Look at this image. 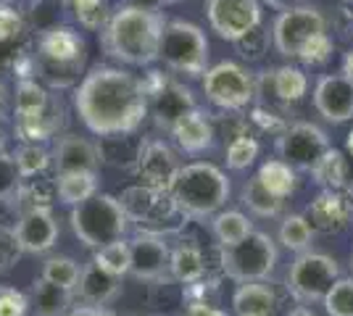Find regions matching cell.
<instances>
[{
  "label": "cell",
  "mask_w": 353,
  "mask_h": 316,
  "mask_svg": "<svg viewBox=\"0 0 353 316\" xmlns=\"http://www.w3.org/2000/svg\"><path fill=\"white\" fill-rule=\"evenodd\" d=\"M172 137L185 153H203L214 145V127L206 114L192 108L172 127Z\"/></svg>",
  "instance_id": "21"
},
{
  "label": "cell",
  "mask_w": 353,
  "mask_h": 316,
  "mask_svg": "<svg viewBox=\"0 0 353 316\" xmlns=\"http://www.w3.org/2000/svg\"><path fill=\"white\" fill-rule=\"evenodd\" d=\"M0 274H3V264H0Z\"/></svg>",
  "instance_id": "56"
},
{
  "label": "cell",
  "mask_w": 353,
  "mask_h": 316,
  "mask_svg": "<svg viewBox=\"0 0 353 316\" xmlns=\"http://www.w3.org/2000/svg\"><path fill=\"white\" fill-rule=\"evenodd\" d=\"M163 27L166 19L159 11L121 6L111 14L103 30L105 53L127 66H153L161 59Z\"/></svg>",
  "instance_id": "2"
},
{
  "label": "cell",
  "mask_w": 353,
  "mask_h": 316,
  "mask_svg": "<svg viewBox=\"0 0 353 316\" xmlns=\"http://www.w3.org/2000/svg\"><path fill=\"white\" fill-rule=\"evenodd\" d=\"M206 271V264H203V251L195 245V242H179L174 251H172V258H169V274L172 280L182 282V285H195Z\"/></svg>",
  "instance_id": "25"
},
{
  "label": "cell",
  "mask_w": 353,
  "mask_h": 316,
  "mask_svg": "<svg viewBox=\"0 0 353 316\" xmlns=\"http://www.w3.org/2000/svg\"><path fill=\"white\" fill-rule=\"evenodd\" d=\"M259 182L264 185L266 190L272 193L274 198L285 200L288 196H293L295 190V169L288 166L280 158H272V161H264L261 169H259Z\"/></svg>",
  "instance_id": "30"
},
{
  "label": "cell",
  "mask_w": 353,
  "mask_h": 316,
  "mask_svg": "<svg viewBox=\"0 0 353 316\" xmlns=\"http://www.w3.org/2000/svg\"><path fill=\"white\" fill-rule=\"evenodd\" d=\"M130 253H132V266L130 274L140 282H169V258L172 251L161 235L140 232L130 240Z\"/></svg>",
  "instance_id": "14"
},
{
  "label": "cell",
  "mask_w": 353,
  "mask_h": 316,
  "mask_svg": "<svg viewBox=\"0 0 353 316\" xmlns=\"http://www.w3.org/2000/svg\"><path fill=\"white\" fill-rule=\"evenodd\" d=\"M277 308V295L266 282L237 285L232 293V311L235 316H272Z\"/></svg>",
  "instance_id": "22"
},
{
  "label": "cell",
  "mask_w": 353,
  "mask_h": 316,
  "mask_svg": "<svg viewBox=\"0 0 353 316\" xmlns=\"http://www.w3.org/2000/svg\"><path fill=\"white\" fill-rule=\"evenodd\" d=\"M137 174L143 177V185L169 196L176 174H179V161L176 153L163 143V140H143L137 148Z\"/></svg>",
  "instance_id": "13"
},
{
  "label": "cell",
  "mask_w": 353,
  "mask_h": 316,
  "mask_svg": "<svg viewBox=\"0 0 353 316\" xmlns=\"http://www.w3.org/2000/svg\"><path fill=\"white\" fill-rule=\"evenodd\" d=\"M208 45L206 32L198 24L185 21V19H172L166 21L161 37V59L172 72L188 76H198L208 72Z\"/></svg>",
  "instance_id": "6"
},
{
  "label": "cell",
  "mask_w": 353,
  "mask_h": 316,
  "mask_svg": "<svg viewBox=\"0 0 353 316\" xmlns=\"http://www.w3.org/2000/svg\"><path fill=\"white\" fill-rule=\"evenodd\" d=\"M272 90L274 95L285 101V103H295V101H301L306 90H309V79L306 74L298 69V66H277L272 74Z\"/></svg>",
  "instance_id": "32"
},
{
  "label": "cell",
  "mask_w": 353,
  "mask_h": 316,
  "mask_svg": "<svg viewBox=\"0 0 353 316\" xmlns=\"http://www.w3.org/2000/svg\"><path fill=\"white\" fill-rule=\"evenodd\" d=\"M343 3H351V6H353V0H343Z\"/></svg>",
  "instance_id": "54"
},
{
  "label": "cell",
  "mask_w": 353,
  "mask_h": 316,
  "mask_svg": "<svg viewBox=\"0 0 353 316\" xmlns=\"http://www.w3.org/2000/svg\"><path fill=\"white\" fill-rule=\"evenodd\" d=\"M314 108L332 124H345L353 119V85L343 74L319 76L314 87Z\"/></svg>",
  "instance_id": "16"
},
{
  "label": "cell",
  "mask_w": 353,
  "mask_h": 316,
  "mask_svg": "<svg viewBox=\"0 0 353 316\" xmlns=\"http://www.w3.org/2000/svg\"><path fill=\"white\" fill-rule=\"evenodd\" d=\"M3 3H16V0H3Z\"/></svg>",
  "instance_id": "53"
},
{
  "label": "cell",
  "mask_w": 353,
  "mask_h": 316,
  "mask_svg": "<svg viewBox=\"0 0 353 316\" xmlns=\"http://www.w3.org/2000/svg\"><path fill=\"white\" fill-rule=\"evenodd\" d=\"M277 261H280L277 242L272 240V235L259 232V229L237 245L219 248L221 271L237 285L266 282L277 269Z\"/></svg>",
  "instance_id": "5"
},
{
  "label": "cell",
  "mask_w": 353,
  "mask_h": 316,
  "mask_svg": "<svg viewBox=\"0 0 353 316\" xmlns=\"http://www.w3.org/2000/svg\"><path fill=\"white\" fill-rule=\"evenodd\" d=\"M74 293L63 290L59 285H50L48 280L37 277L32 282V311L34 316H66L72 311Z\"/></svg>",
  "instance_id": "23"
},
{
  "label": "cell",
  "mask_w": 353,
  "mask_h": 316,
  "mask_svg": "<svg viewBox=\"0 0 353 316\" xmlns=\"http://www.w3.org/2000/svg\"><path fill=\"white\" fill-rule=\"evenodd\" d=\"M351 271H353V256H351Z\"/></svg>",
  "instance_id": "55"
},
{
  "label": "cell",
  "mask_w": 353,
  "mask_h": 316,
  "mask_svg": "<svg viewBox=\"0 0 353 316\" xmlns=\"http://www.w3.org/2000/svg\"><path fill=\"white\" fill-rule=\"evenodd\" d=\"M185 316H227L221 308H216V306H208V303H190L188 306V311H185Z\"/></svg>",
  "instance_id": "45"
},
{
  "label": "cell",
  "mask_w": 353,
  "mask_h": 316,
  "mask_svg": "<svg viewBox=\"0 0 353 316\" xmlns=\"http://www.w3.org/2000/svg\"><path fill=\"white\" fill-rule=\"evenodd\" d=\"M330 151V137L311 121H295L277 140L280 161L301 171H314Z\"/></svg>",
  "instance_id": "10"
},
{
  "label": "cell",
  "mask_w": 353,
  "mask_h": 316,
  "mask_svg": "<svg viewBox=\"0 0 353 316\" xmlns=\"http://www.w3.org/2000/svg\"><path fill=\"white\" fill-rule=\"evenodd\" d=\"M240 203H243L253 216H259V219H274V216L282 213V200L272 196L264 185L259 182V177H253V180H248L243 185V190H240Z\"/></svg>",
  "instance_id": "29"
},
{
  "label": "cell",
  "mask_w": 353,
  "mask_h": 316,
  "mask_svg": "<svg viewBox=\"0 0 353 316\" xmlns=\"http://www.w3.org/2000/svg\"><path fill=\"white\" fill-rule=\"evenodd\" d=\"M280 242L293 253H306L314 242V227L309 224L306 213H288L280 224Z\"/></svg>",
  "instance_id": "31"
},
{
  "label": "cell",
  "mask_w": 353,
  "mask_h": 316,
  "mask_svg": "<svg viewBox=\"0 0 353 316\" xmlns=\"http://www.w3.org/2000/svg\"><path fill=\"white\" fill-rule=\"evenodd\" d=\"M130 6H137V8H148V11H156L161 6V0H132Z\"/></svg>",
  "instance_id": "48"
},
{
  "label": "cell",
  "mask_w": 353,
  "mask_h": 316,
  "mask_svg": "<svg viewBox=\"0 0 353 316\" xmlns=\"http://www.w3.org/2000/svg\"><path fill=\"white\" fill-rule=\"evenodd\" d=\"M319 34H327V19L322 11L311 8V6H301V8H290L282 11L274 19L272 27V43L277 48V53L285 59H298L303 53V48L311 40H316Z\"/></svg>",
  "instance_id": "8"
},
{
  "label": "cell",
  "mask_w": 353,
  "mask_h": 316,
  "mask_svg": "<svg viewBox=\"0 0 353 316\" xmlns=\"http://www.w3.org/2000/svg\"><path fill=\"white\" fill-rule=\"evenodd\" d=\"M30 311V298L16 287L0 285V316H24Z\"/></svg>",
  "instance_id": "41"
},
{
  "label": "cell",
  "mask_w": 353,
  "mask_h": 316,
  "mask_svg": "<svg viewBox=\"0 0 353 316\" xmlns=\"http://www.w3.org/2000/svg\"><path fill=\"white\" fill-rule=\"evenodd\" d=\"M21 174L16 169L14 156L8 153H0V200H11L19 196V187H21Z\"/></svg>",
  "instance_id": "40"
},
{
  "label": "cell",
  "mask_w": 353,
  "mask_h": 316,
  "mask_svg": "<svg viewBox=\"0 0 353 316\" xmlns=\"http://www.w3.org/2000/svg\"><path fill=\"white\" fill-rule=\"evenodd\" d=\"M74 6V16L82 27L88 30H101L108 24V11H105V0H72Z\"/></svg>",
  "instance_id": "39"
},
{
  "label": "cell",
  "mask_w": 353,
  "mask_h": 316,
  "mask_svg": "<svg viewBox=\"0 0 353 316\" xmlns=\"http://www.w3.org/2000/svg\"><path fill=\"white\" fill-rule=\"evenodd\" d=\"M288 316H314V311H311L309 306H295V308Z\"/></svg>",
  "instance_id": "49"
},
{
  "label": "cell",
  "mask_w": 353,
  "mask_h": 316,
  "mask_svg": "<svg viewBox=\"0 0 353 316\" xmlns=\"http://www.w3.org/2000/svg\"><path fill=\"white\" fill-rule=\"evenodd\" d=\"M40 56L45 69H69L77 72L85 61V43L69 27H53L40 37Z\"/></svg>",
  "instance_id": "17"
},
{
  "label": "cell",
  "mask_w": 353,
  "mask_h": 316,
  "mask_svg": "<svg viewBox=\"0 0 353 316\" xmlns=\"http://www.w3.org/2000/svg\"><path fill=\"white\" fill-rule=\"evenodd\" d=\"M161 198L166 196L153 190V187H148V185H134V187H127L121 193L119 203H121V209H124L130 222H150L156 209L161 206Z\"/></svg>",
  "instance_id": "27"
},
{
  "label": "cell",
  "mask_w": 353,
  "mask_h": 316,
  "mask_svg": "<svg viewBox=\"0 0 353 316\" xmlns=\"http://www.w3.org/2000/svg\"><path fill=\"white\" fill-rule=\"evenodd\" d=\"M206 16L211 32L227 43H240L253 30L261 27V3L259 0H208Z\"/></svg>",
  "instance_id": "11"
},
{
  "label": "cell",
  "mask_w": 353,
  "mask_h": 316,
  "mask_svg": "<svg viewBox=\"0 0 353 316\" xmlns=\"http://www.w3.org/2000/svg\"><path fill=\"white\" fill-rule=\"evenodd\" d=\"M59 222L50 209L21 211L19 222L14 224V235L21 253H32V256L48 253L59 242Z\"/></svg>",
  "instance_id": "15"
},
{
  "label": "cell",
  "mask_w": 353,
  "mask_h": 316,
  "mask_svg": "<svg viewBox=\"0 0 353 316\" xmlns=\"http://www.w3.org/2000/svg\"><path fill=\"white\" fill-rule=\"evenodd\" d=\"M330 56H332V40H330V34H319L316 40H311L309 45L303 48V53L298 56V61L311 63V66H319Z\"/></svg>",
  "instance_id": "42"
},
{
  "label": "cell",
  "mask_w": 353,
  "mask_h": 316,
  "mask_svg": "<svg viewBox=\"0 0 353 316\" xmlns=\"http://www.w3.org/2000/svg\"><path fill=\"white\" fill-rule=\"evenodd\" d=\"M74 108L92 135L124 137L140 129L150 98L134 74L117 66H95L74 90Z\"/></svg>",
  "instance_id": "1"
},
{
  "label": "cell",
  "mask_w": 353,
  "mask_h": 316,
  "mask_svg": "<svg viewBox=\"0 0 353 316\" xmlns=\"http://www.w3.org/2000/svg\"><path fill=\"white\" fill-rule=\"evenodd\" d=\"M53 103V98L48 95L40 82H34V79H19V85H16V95H14V114H16V121H24V119H37V116H43L45 111L50 108Z\"/></svg>",
  "instance_id": "26"
},
{
  "label": "cell",
  "mask_w": 353,
  "mask_h": 316,
  "mask_svg": "<svg viewBox=\"0 0 353 316\" xmlns=\"http://www.w3.org/2000/svg\"><path fill=\"white\" fill-rule=\"evenodd\" d=\"M322 303L327 316H353V277H340Z\"/></svg>",
  "instance_id": "37"
},
{
  "label": "cell",
  "mask_w": 353,
  "mask_h": 316,
  "mask_svg": "<svg viewBox=\"0 0 353 316\" xmlns=\"http://www.w3.org/2000/svg\"><path fill=\"white\" fill-rule=\"evenodd\" d=\"M66 316H114L108 308H101V306H74Z\"/></svg>",
  "instance_id": "46"
},
{
  "label": "cell",
  "mask_w": 353,
  "mask_h": 316,
  "mask_svg": "<svg viewBox=\"0 0 353 316\" xmlns=\"http://www.w3.org/2000/svg\"><path fill=\"white\" fill-rule=\"evenodd\" d=\"M14 161H16L19 174H21V180H32V177L43 174L45 169L53 164V156H50V151H48L45 145H40V143H24V145L14 153Z\"/></svg>",
  "instance_id": "35"
},
{
  "label": "cell",
  "mask_w": 353,
  "mask_h": 316,
  "mask_svg": "<svg viewBox=\"0 0 353 316\" xmlns=\"http://www.w3.org/2000/svg\"><path fill=\"white\" fill-rule=\"evenodd\" d=\"M311 174H314V180L319 182L324 190H340V187H345V182H348V161L343 158L340 151L330 148L327 156L319 161V166H316Z\"/></svg>",
  "instance_id": "34"
},
{
  "label": "cell",
  "mask_w": 353,
  "mask_h": 316,
  "mask_svg": "<svg viewBox=\"0 0 353 316\" xmlns=\"http://www.w3.org/2000/svg\"><path fill=\"white\" fill-rule=\"evenodd\" d=\"M203 95L221 111H240L253 101V79L240 63L221 61L203 74Z\"/></svg>",
  "instance_id": "9"
},
{
  "label": "cell",
  "mask_w": 353,
  "mask_h": 316,
  "mask_svg": "<svg viewBox=\"0 0 353 316\" xmlns=\"http://www.w3.org/2000/svg\"><path fill=\"white\" fill-rule=\"evenodd\" d=\"M259 156V140L250 135H240L235 137L230 145H227V166L232 171H243L248 169Z\"/></svg>",
  "instance_id": "38"
},
{
  "label": "cell",
  "mask_w": 353,
  "mask_h": 316,
  "mask_svg": "<svg viewBox=\"0 0 353 316\" xmlns=\"http://www.w3.org/2000/svg\"><path fill=\"white\" fill-rule=\"evenodd\" d=\"M92 261L105 269L108 274L114 277H124L130 274V266H132V253H130V242L127 240H117V242H108L103 248L95 251Z\"/></svg>",
  "instance_id": "36"
},
{
  "label": "cell",
  "mask_w": 353,
  "mask_h": 316,
  "mask_svg": "<svg viewBox=\"0 0 353 316\" xmlns=\"http://www.w3.org/2000/svg\"><path fill=\"white\" fill-rule=\"evenodd\" d=\"M40 277L48 280L50 285H59L63 290L74 293L77 285H79V277H82V266L72 256H53L43 264V274Z\"/></svg>",
  "instance_id": "33"
},
{
  "label": "cell",
  "mask_w": 353,
  "mask_h": 316,
  "mask_svg": "<svg viewBox=\"0 0 353 316\" xmlns=\"http://www.w3.org/2000/svg\"><path fill=\"white\" fill-rule=\"evenodd\" d=\"M77 293L85 301V306H101V308H105L108 303H114L121 295V277H114L105 269H101L95 261H90V264L82 266V277H79Z\"/></svg>",
  "instance_id": "20"
},
{
  "label": "cell",
  "mask_w": 353,
  "mask_h": 316,
  "mask_svg": "<svg viewBox=\"0 0 353 316\" xmlns=\"http://www.w3.org/2000/svg\"><path fill=\"white\" fill-rule=\"evenodd\" d=\"M230 198V180L219 166L208 161H195L179 169L174 185L169 190V200L174 211L185 219H208L216 216Z\"/></svg>",
  "instance_id": "3"
},
{
  "label": "cell",
  "mask_w": 353,
  "mask_h": 316,
  "mask_svg": "<svg viewBox=\"0 0 353 316\" xmlns=\"http://www.w3.org/2000/svg\"><path fill=\"white\" fill-rule=\"evenodd\" d=\"M98 196V174L95 171H72L56 177V200L63 206H79Z\"/></svg>",
  "instance_id": "24"
},
{
  "label": "cell",
  "mask_w": 353,
  "mask_h": 316,
  "mask_svg": "<svg viewBox=\"0 0 353 316\" xmlns=\"http://www.w3.org/2000/svg\"><path fill=\"white\" fill-rule=\"evenodd\" d=\"M53 169L59 174H72V171H95L103 164V153L95 143L79 135H63L53 148Z\"/></svg>",
  "instance_id": "18"
},
{
  "label": "cell",
  "mask_w": 353,
  "mask_h": 316,
  "mask_svg": "<svg viewBox=\"0 0 353 316\" xmlns=\"http://www.w3.org/2000/svg\"><path fill=\"white\" fill-rule=\"evenodd\" d=\"M19 253H21V248L16 242L14 229H3L0 227V264L14 261V258H19Z\"/></svg>",
  "instance_id": "44"
},
{
  "label": "cell",
  "mask_w": 353,
  "mask_h": 316,
  "mask_svg": "<svg viewBox=\"0 0 353 316\" xmlns=\"http://www.w3.org/2000/svg\"><path fill=\"white\" fill-rule=\"evenodd\" d=\"M161 3H179V0H161Z\"/></svg>",
  "instance_id": "52"
},
{
  "label": "cell",
  "mask_w": 353,
  "mask_h": 316,
  "mask_svg": "<svg viewBox=\"0 0 353 316\" xmlns=\"http://www.w3.org/2000/svg\"><path fill=\"white\" fill-rule=\"evenodd\" d=\"M143 85H145V92L148 98H150L153 119H156L159 127L169 129V132L179 121V116H185L188 111L198 108L188 87H182L179 82H166L159 72H150L148 82H143Z\"/></svg>",
  "instance_id": "12"
},
{
  "label": "cell",
  "mask_w": 353,
  "mask_h": 316,
  "mask_svg": "<svg viewBox=\"0 0 353 316\" xmlns=\"http://www.w3.org/2000/svg\"><path fill=\"white\" fill-rule=\"evenodd\" d=\"M6 143H8V132H6V127L0 124V153H6Z\"/></svg>",
  "instance_id": "50"
},
{
  "label": "cell",
  "mask_w": 353,
  "mask_h": 316,
  "mask_svg": "<svg viewBox=\"0 0 353 316\" xmlns=\"http://www.w3.org/2000/svg\"><path fill=\"white\" fill-rule=\"evenodd\" d=\"M211 232L219 242V248H230V245L243 242L256 229H253V222L243 211H219L211 222Z\"/></svg>",
  "instance_id": "28"
},
{
  "label": "cell",
  "mask_w": 353,
  "mask_h": 316,
  "mask_svg": "<svg viewBox=\"0 0 353 316\" xmlns=\"http://www.w3.org/2000/svg\"><path fill=\"white\" fill-rule=\"evenodd\" d=\"M19 32H21V16L16 14L14 8L3 6L0 8V43H8V40L19 37Z\"/></svg>",
  "instance_id": "43"
},
{
  "label": "cell",
  "mask_w": 353,
  "mask_h": 316,
  "mask_svg": "<svg viewBox=\"0 0 353 316\" xmlns=\"http://www.w3.org/2000/svg\"><path fill=\"white\" fill-rule=\"evenodd\" d=\"M343 76L353 85V48L345 53V59H343Z\"/></svg>",
  "instance_id": "47"
},
{
  "label": "cell",
  "mask_w": 353,
  "mask_h": 316,
  "mask_svg": "<svg viewBox=\"0 0 353 316\" xmlns=\"http://www.w3.org/2000/svg\"><path fill=\"white\" fill-rule=\"evenodd\" d=\"M348 151L353 153V132H351V135H348Z\"/></svg>",
  "instance_id": "51"
},
{
  "label": "cell",
  "mask_w": 353,
  "mask_h": 316,
  "mask_svg": "<svg viewBox=\"0 0 353 316\" xmlns=\"http://www.w3.org/2000/svg\"><path fill=\"white\" fill-rule=\"evenodd\" d=\"M340 280V264L327 253L306 251L295 256L288 271V290L301 306L322 303L332 285Z\"/></svg>",
  "instance_id": "7"
},
{
  "label": "cell",
  "mask_w": 353,
  "mask_h": 316,
  "mask_svg": "<svg viewBox=\"0 0 353 316\" xmlns=\"http://www.w3.org/2000/svg\"><path fill=\"white\" fill-rule=\"evenodd\" d=\"M69 222H72V232L77 235V240L85 248H95V251L108 242L124 240V232L130 224L119 198L108 193H98L85 203L74 206Z\"/></svg>",
  "instance_id": "4"
},
{
  "label": "cell",
  "mask_w": 353,
  "mask_h": 316,
  "mask_svg": "<svg viewBox=\"0 0 353 316\" xmlns=\"http://www.w3.org/2000/svg\"><path fill=\"white\" fill-rule=\"evenodd\" d=\"M306 219L314 229L319 232H340L351 219V200L343 196L340 190H322L319 196L311 200Z\"/></svg>",
  "instance_id": "19"
}]
</instances>
